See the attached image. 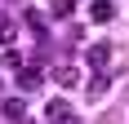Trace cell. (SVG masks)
Returning a JSON list of instances; mask_svg holds the SVG:
<instances>
[{"mask_svg": "<svg viewBox=\"0 0 129 124\" xmlns=\"http://www.w3.org/2000/svg\"><path fill=\"white\" fill-rule=\"evenodd\" d=\"M0 111H5V120H18V124H22L27 102H22V98H5V106H0Z\"/></svg>", "mask_w": 129, "mask_h": 124, "instance_id": "cell-7", "label": "cell"}, {"mask_svg": "<svg viewBox=\"0 0 129 124\" xmlns=\"http://www.w3.org/2000/svg\"><path fill=\"white\" fill-rule=\"evenodd\" d=\"M13 31H18L13 22H0V40H13Z\"/></svg>", "mask_w": 129, "mask_h": 124, "instance_id": "cell-10", "label": "cell"}, {"mask_svg": "<svg viewBox=\"0 0 129 124\" xmlns=\"http://www.w3.org/2000/svg\"><path fill=\"white\" fill-rule=\"evenodd\" d=\"M40 80H45V71H40V67H18V89H40Z\"/></svg>", "mask_w": 129, "mask_h": 124, "instance_id": "cell-4", "label": "cell"}, {"mask_svg": "<svg viewBox=\"0 0 129 124\" xmlns=\"http://www.w3.org/2000/svg\"><path fill=\"white\" fill-rule=\"evenodd\" d=\"M71 13V0H53V18H67Z\"/></svg>", "mask_w": 129, "mask_h": 124, "instance_id": "cell-9", "label": "cell"}, {"mask_svg": "<svg viewBox=\"0 0 129 124\" xmlns=\"http://www.w3.org/2000/svg\"><path fill=\"white\" fill-rule=\"evenodd\" d=\"M111 18H116V5H111V0H93V5H89V22L107 27Z\"/></svg>", "mask_w": 129, "mask_h": 124, "instance_id": "cell-2", "label": "cell"}, {"mask_svg": "<svg viewBox=\"0 0 129 124\" xmlns=\"http://www.w3.org/2000/svg\"><path fill=\"white\" fill-rule=\"evenodd\" d=\"M107 84H111V80H107V75L98 71V75H93V80H89V84H85V98H89V102H98V98H103V93H107Z\"/></svg>", "mask_w": 129, "mask_h": 124, "instance_id": "cell-6", "label": "cell"}, {"mask_svg": "<svg viewBox=\"0 0 129 124\" xmlns=\"http://www.w3.org/2000/svg\"><path fill=\"white\" fill-rule=\"evenodd\" d=\"M0 62H5L9 71H18V67H22V53H18V49H5V53H0Z\"/></svg>", "mask_w": 129, "mask_h": 124, "instance_id": "cell-8", "label": "cell"}, {"mask_svg": "<svg viewBox=\"0 0 129 124\" xmlns=\"http://www.w3.org/2000/svg\"><path fill=\"white\" fill-rule=\"evenodd\" d=\"M45 120L49 124H76V115H71V106H67L62 98H53L49 106H45Z\"/></svg>", "mask_w": 129, "mask_h": 124, "instance_id": "cell-1", "label": "cell"}, {"mask_svg": "<svg viewBox=\"0 0 129 124\" xmlns=\"http://www.w3.org/2000/svg\"><path fill=\"white\" fill-rule=\"evenodd\" d=\"M53 84L58 89H76L80 84V71L76 67H53Z\"/></svg>", "mask_w": 129, "mask_h": 124, "instance_id": "cell-5", "label": "cell"}, {"mask_svg": "<svg viewBox=\"0 0 129 124\" xmlns=\"http://www.w3.org/2000/svg\"><path fill=\"white\" fill-rule=\"evenodd\" d=\"M85 62H89L93 71H103L107 62H111V44H89V49H85Z\"/></svg>", "mask_w": 129, "mask_h": 124, "instance_id": "cell-3", "label": "cell"}]
</instances>
